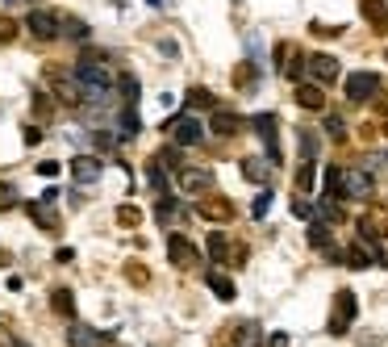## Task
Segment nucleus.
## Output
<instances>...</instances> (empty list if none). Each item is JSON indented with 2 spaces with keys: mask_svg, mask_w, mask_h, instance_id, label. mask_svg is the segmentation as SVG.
<instances>
[{
  "mask_svg": "<svg viewBox=\"0 0 388 347\" xmlns=\"http://www.w3.org/2000/svg\"><path fill=\"white\" fill-rule=\"evenodd\" d=\"M242 176H247L251 184H267V176H271V168H267V159H259V155H251V159H242Z\"/></svg>",
  "mask_w": 388,
  "mask_h": 347,
  "instance_id": "412c9836",
  "label": "nucleus"
},
{
  "mask_svg": "<svg viewBox=\"0 0 388 347\" xmlns=\"http://www.w3.org/2000/svg\"><path fill=\"white\" fill-rule=\"evenodd\" d=\"M293 214H297V218H313V214H317V205H309L305 197L297 192V201H293Z\"/></svg>",
  "mask_w": 388,
  "mask_h": 347,
  "instance_id": "4c0bfd02",
  "label": "nucleus"
},
{
  "mask_svg": "<svg viewBox=\"0 0 388 347\" xmlns=\"http://www.w3.org/2000/svg\"><path fill=\"white\" fill-rule=\"evenodd\" d=\"M297 142H301V159H317V134L313 130H301Z\"/></svg>",
  "mask_w": 388,
  "mask_h": 347,
  "instance_id": "c756f323",
  "label": "nucleus"
},
{
  "mask_svg": "<svg viewBox=\"0 0 388 347\" xmlns=\"http://www.w3.org/2000/svg\"><path fill=\"white\" fill-rule=\"evenodd\" d=\"M168 260H172L176 268H184V272L201 268V251H196V243H192L188 234H168Z\"/></svg>",
  "mask_w": 388,
  "mask_h": 347,
  "instance_id": "20e7f679",
  "label": "nucleus"
},
{
  "mask_svg": "<svg viewBox=\"0 0 388 347\" xmlns=\"http://www.w3.org/2000/svg\"><path fill=\"white\" fill-rule=\"evenodd\" d=\"M13 201H17V192H13L9 184H0V210H9Z\"/></svg>",
  "mask_w": 388,
  "mask_h": 347,
  "instance_id": "a19ab883",
  "label": "nucleus"
},
{
  "mask_svg": "<svg viewBox=\"0 0 388 347\" xmlns=\"http://www.w3.org/2000/svg\"><path fill=\"white\" fill-rule=\"evenodd\" d=\"M63 34H67V38H76V42H84V38H88V25H84V21H76V17H67V21H63Z\"/></svg>",
  "mask_w": 388,
  "mask_h": 347,
  "instance_id": "72a5a7b5",
  "label": "nucleus"
},
{
  "mask_svg": "<svg viewBox=\"0 0 388 347\" xmlns=\"http://www.w3.org/2000/svg\"><path fill=\"white\" fill-rule=\"evenodd\" d=\"M21 142H25V146H38V142H42V126H34V122H30V126L21 130Z\"/></svg>",
  "mask_w": 388,
  "mask_h": 347,
  "instance_id": "58836bf2",
  "label": "nucleus"
},
{
  "mask_svg": "<svg viewBox=\"0 0 388 347\" xmlns=\"http://www.w3.org/2000/svg\"><path fill=\"white\" fill-rule=\"evenodd\" d=\"M163 134H172L176 146H196L205 138V126L196 117H172V122H163Z\"/></svg>",
  "mask_w": 388,
  "mask_h": 347,
  "instance_id": "423d86ee",
  "label": "nucleus"
},
{
  "mask_svg": "<svg viewBox=\"0 0 388 347\" xmlns=\"http://www.w3.org/2000/svg\"><path fill=\"white\" fill-rule=\"evenodd\" d=\"M313 180H317V172H313V159H305V164L297 168V180H293V184H297V192L305 197V192H313Z\"/></svg>",
  "mask_w": 388,
  "mask_h": 347,
  "instance_id": "a878e982",
  "label": "nucleus"
},
{
  "mask_svg": "<svg viewBox=\"0 0 388 347\" xmlns=\"http://www.w3.org/2000/svg\"><path fill=\"white\" fill-rule=\"evenodd\" d=\"M67 168H71V180H76V184H96L100 172H104V164H100L96 155H76Z\"/></svg>",
  "mask_w": 388,
  "mask_h": 347,
  "instance_id": "9b49d317",
  "label": "nucleus"
},
{
  "mask_svg": "<svg viewBox=\"0 0 388 347\" xmlns=\"http://www.w3.org/2000/svg\"><path fill=\"white\" fill-rule=\"evenodd\" d=\"M309 76H313V84H334L339 80V59L334 55H309Z\"/></svg>",
  "mask_w": 388,
  "mask_h": 347,
  "instance_id": "4468645a",
  "label": "nucleus"
},
{
  "mask_svg": "<svg viewBox=\"0 0 388 347\" xmlns=\"http://www.w3.org/2000/svg\"><path fill=\"white\" fill-rule=\"evenodd\" d=\"M309 243L317 247V251H334V247H330V230H326L321 222H313V226H309Z\"/></svg>",
  "mask_w": 388,
  "mask_h": 347,
  "instance_id": "cd10ccee",
  "label": "nucleus"
},
{
  "mask_svg": "<svg viewBox=\"0 0 388 347\" xmlns=\"http://www.w3.org/2000/svg\"><path fill=\"white\" fill-rule=\"evenodd\" d=\"M180 188L205 192V188H213V172L209 168H180Z\"/></svg>",
  "mask_w": 388,
  "mask_h": 347,
  "instance_id": "a211bd4d",
  "label": "nucleus"
},
{
  "mask_svg": "<svg viewBox=\"0 0 388 347\" xmlns=\"http://www.w3.org/2000/svg\"><path fill=\"white\" fill-rule=\"evenodd\" d=\"M234 347H263L259 322H242V326H238V335H234Z\"/></svg>",
  "mask_w": 388,
  "mask_h": 347,
  "instance_id": "5701e85b",
  "label": "nucleus"
},
{
  "mask_svg": "<svg viewBox=\"0 0 388 347\" xmlns=\"http://www.w3.org/2000/svg\"><path fill=\"white\" fill-rule=\"evenodd\" d=\"M255 80H259V71H255V63H242V67L234 71V88H255Z\"/></svg>",
  "mask_w": 388,
  "mask_h": 347,
  "instance_id": "7c9ffc66",
  "label": "nucleus"
},
{
  "mask_svg": "<svg viewBox=\"0 0 388 347\" xmlns=\"http://www.w3.org/2000/svg\"><path fill=\"white\" fill-rule=\"evenodd\" d=\"M126 280H130V284H138V289H146V284H150L146 264H126Z\"/></svg>",
  "mask_w": 388,
  "mask_h": 347,
  "instance_id": "2f4dec72",
  "label": "nucleus"
},
{
  "mask_svg": "<svg viewBox=\"0 0 388 347\" xmlns=\"http://www.w3.org/2000/svg\"><path fill=\"white\" fill-rule=\"evenodd\" d=\"M384 59H388V51H384Z\"/></svg>",
  "mask_w": 388,
  "mask_h": 347,
  "instance_id": "a18cd8bd",
  "label": "nucleus"
},
{
  "mask_svg": "<svg viewBox=\"0 0 388 347\" xmlns=\"http://www.w3.org/2000/svg\"><path fill=\"white\" fill-rule=\"evenodd\" d=\"M96 138V151H113V138H109V134H92Z\"/></svg>",
  "mask_w": 388,
  "mask_h": 347,
  "instance_id": "37998d69",
  "label": "nucleus"
},
{
  "mask_svg": "<svg viewBox=\"0 0 388 347\" xmlns=\"http://www.w3.org/2000/svg\"><path fill=\"white\" fill-rule=\"evenodd\" d=\"M334 201H339V197H321V201H317V214H321L326 222H343V210H339Z\"/></svg>",
  "mask_w": 388,
  "mask_h": 347,
  "instance_id": "c85d7f7f",
  "label": "nucleus"
},
{
  "mask_svg": "<svg viewBox=\"0 0 388 347\" xmlns=\"http://www.w3.org/2000/svg\"><path fill=\"white\" fill-rule=\"evenodd\" d=\"M347 201H367L372 197V176L363 168H347V188H343Z\"/></svg>",
  "mask_w": 388,
  "mask_h": 347,
  "instance_id": "ddd939ff",
  "label": "nucleus"
},
{
  "mask_svg": "<svg viewBox=\"0 0 388 347\" xmlns=\"http://www.w3.org/2000/svg\"><path fill=\"white\" fill-rule=\"evenodd\" d=\"M205 284L221 297V302H234V280H230V276H221V272H205Z\"/></svg>",
  "mask_w": 388,
  "mask_h": 347,
  "instance_id": "4be33fe9",
  "label": "nucleus"
},
{
  "mask_svg": "<svg viewBox=\"0 0 388 347\" xmlns=\"http://www.w3.org/2000/svg\"><path fill=\"white\" fill-rule=\"evenodd\" d=\"M34 113H38V117H50V113H54V101H50L46 92H34Z\"/></svg>",
  "mask_w": 388,
  "mask_h": 347,
  "instance_id": "f704fd0d",
  "label": "nucleus"
},
{
  "mask_svg": "<svg viewBox=\"0 0 388 347\" xmlns=\"http://www.w3.org/2000/svg\"><path fill=\"white\" fill-rule=\"evenodd\" d=\"M267 210H271V192H259L255 205H251V214H255V218H267Z\"/></svg>",
  "mask_w": 388,
  "mask_h": 347,
  "instance_id": "e433bc0d",
  "label": "nucleus"
},
{
  "mask_svg": "<svg viewBox=\"0 0 388 347\" xmlns=\"http://www.w3.org/2000/svg\"><path fill=\"white\" fill-rule=\"evenodd\" d=\"M25 30H30L38 42H54V38L63 34V21L54 17V13H46V9H34V13L25 17Z\"/></svg>",
  "mask_w": 388,
  "mask_h": 347,
  "instance_id": "0eeeda50",
  "label": "nucleus"
},
{
  "mask_svg": "<svg viewBox=\"0 0 388 347\" xmlns=\"http://www.w3.org/2000/svg\"><path fill=\"white\" fill-rule=\"evenodd\" d=\"M76 80H80V88H84V101L88 105H109L113 101V92H109V84H113V71L104 67V55H84L80 59V67H76Z\"/></svg>",
  "mask_w": 388,
  "mask_h": 347,
  "instance_id": "f257e3e1",
  "label": "nucleus"
},
{
  "mask_svg": "<svg viewBox=\"0 0 388 347\" xmlns=\"http://www.w3.org/2000/svg\"><path fill=\"white\" fill-rule=\"evenodd\" d=\"M188 109H209L213 113V92L209 88H188Z\"/></svg>",
  "mask_w": 388,
  "mask_h": 347,
  "instance_id": "bb28decb",
  "label": "nucleus"
},
{
  "mask_svg": "<svg viewBox=\"0 0 388 347\" xmlns=\"http://www.w3.org/2000/svg\"><path fill=\"white\" fill-rule=\"evenodd\" d=\"M347 188V168H326V197H343Z\"/></svg>",
  "mask_w": 388,
  "mask_h": 347,
  "instance_id": "393cba45",
  "label": "nucleus"
},
{
  "mask_svg": "<svg viewBox=\"0 0 388 347\" xmlns=\"http://www.w3.org/2000/svg\"><path fill=\"white\" fill-rule=\"evenodd\" d=\"M359 234H363V243L388 238V205H372V210L359 218Z\"/></svg>",
  "mask_w": 388,
  "mask_h": 347,
  "instance_id": "1a4fd4ad",
  "label": "nucleus"
},
{
  "mask_svg": "<svg viewBox=\"0 0 388 347\" xmlns=\"http://www.w3.org/2000/svg\"><path fill=\"white\" fill-rule=\"evenodd\" d=\"M326 134L334 138V142H343V138H347V126H343V117H326Z\"/></svg>",
  "mask_w": 388,
  "mask_h": 347,
  "instance_id": "c9c22d12",
  "label": "nucleus"
},
{
  "mask_svg": "<svg viewBox=\"0 0 388 347\" xmlns=\"http://www.w3.org/2000/svg\"><path fill=\"white\" fill-rule=\"evenodd\" d=\"M209 256L217 260V264H226V260H247V247H238V251H234V247H230V238L226 234H209Z\"/></svg>",
  "mask_w": 388,
  "mask_h": 347,
  "instance_id": "dca6fc26",
  "label": "nucleus"
},
{
  "mask_svg": "<svg viewBox=\"0 0 388 347\" xmlns=\"http://www.w3.org/2000/svg\"><path fill=\"white\" fill-rule=\"evenodd\" d=\"M267 343H271V347H288V335H284V331H275V335H271Z\"/></svg>",
  "mask_w": 388,
  "mask_h": 347,
  "instance_id": "c03bdc74",
  "label": "nucleus"
},
{
  "mask_svg": "<svg viewBox=\"0 0 388 347\" xmlns=\"http://www.w3.org/2000/svg\"><path fill=\"white\" fill-rule=\"evenodd\" d=\"M251 126L259 130V138L267 142V159L271 164H280V138H275V130H280V122H275V113H255Z\"/></svg>",
  "mask_w": 388,
  "mask_h": 347,
  "instance_id": "9d476101",
  "label": "nucleus"
},
{
  "mask_svg": "<svg viewBox=\"0 0 388 347\" xmlns=\"http://www.w3.org/2000/svg\"><path fill=\"white\" fill-rule=\"evenodd\" d=\"M117 92H122V105H138V92H142V88H138V80H134L130 71H122V76H117Z\"/></svg>",
  "mask_w": 388,
  "mask_h": 347,
  "instance_id": "b1692460",
  "label": "nucleus"
},
{
  "mask_svg": "<svg viewBox=\"0 0 388 347\" xmlns=\"http://www.w3.org/2000/svg\"><path fill=\"white\" fill-rule=\"evenodd\" d=\"M138 222H142V210H138V205H122V210H117V226L130 230V226H138Z\"/></svg>",
  "mask_w": 388,
  "mask_h": 347,
  "instance_id": "473e14b6",
  "label": "nucleus"
},
{
  "mask_svg": "<svg viewBox=\"0 0 388 347\" xmlns=\"http://www.w3.org/2000/svg\"><path fill=\"white\" fill-rule=\"evenodd\" d=\"M376 92H380V76H376V71H351V76H347V101H351V105L372 101Z\"/></svg>",
  "mask_w": 388,
  "mask_h": 347,
  "instance_id": "39448f33",
  "label": "nucleus"
},
{
  "mask_svg": "<svg viewBox=\"0 0 388 347\" xmlns=\"http://www.w3.org/2000/svg\"><path fill=\"white\" fill-rule=\"evenodd\" d=\"M38 176H46V180L59 176V164H54V159H42V164H38Z\"/></svg>",
  "mask_w": 388,
  "mask_h": 347,
  "instance_id": "79ce46f5",
  "label": "nucleus"
},
{
  "mask_svg": "<svg viewBox=\"0 0 388 347\" xmlns=\"http://www.w3.org/2000/svg\"><path fill=\"white\" fill-rule=\"evenodd\" d=\"M50 310L63 314V318H76V297H71V289H54L50 293Z\"/></svg>",
  "mask_w": 388,
  "mask_h": 347,
  "instance_id": "6ab92c4d",
  "label": "nucleus"
},
{
  "mask_svg": "<svg viewBox=\"0 0 388 347\" xmlns=\"http://www.w3.org/2000/svg\"><path fill=\"white\" fill-rule=\"evenodd\" d=\"M355 314H359L355 293H351V289H339V293H334V310H330V335H334V339H343V335L351 331Z\"/></svg>",
  "mask_w": 388,
  "mask_h": 347,
  "instance_id": "f03ea898",
  "label": "nucleus"
},
{
  "mask_svg": "<svg viewBox=\"0 0 388 347\" xmlns=\"http://www.w3.org/2000/svg\"><path fill=\"white\" fill-rule=\"evenodd\" d=\"M196 214L205 222H234V201L221 197V192H213V197H201V201H196Z\"/></svg>",
  "mask_w": 388,
  "mask_h": 347,
  "instance_id": "6e6552de",
  "label": "nucleus"
},
{
  "mask_svg": "<svg viewBox=\"0 0 388 347\" xmlns=\"http://www.w3.org/2000/svg\"><path fill=\"white\" fill-rule=\"evenodd\" d=\"M238 130H242V117H238V113H230V109H213V113H209V134L234 138Z\"/></svg>",
  "mask_w": 388,
  "mask_h": 347,
  "instance_id": "f8f14e48",
  "label": "nucleus"
},
{
  "mask_svg": "<svg viewBox=\"0 0 388 347\" xmlns=\"http://www.w3.org/2000/svg\"><path fill=\"white\" fill-rule=\"evenodd\" d=\"M17 38V21L13 17H0V42H13Z\"/></svg>",
  "mask_w": 388,
  "mask_h": 347,
  "instance_id": "ea45409f",
  "label": "nucleus"
},
{
  "mask_svg": "<svg viewBox=\"0 0 388 347\" xmlns=\"http://www.w3.org/2000/svg\"><path fill=\"white\" fill-rule=\"evenodd\" d=\"M359 13L376 34H388V5L384 0H359Z\"/></svg>",
  "mask_w": 388,
  "mask_h": 347,
  "instance_id": "2eb2a0df",
  "label": "nucleus"
},
{
  "mask_svg": "<svg viewBox=\"0 0 388 347\" xmlns=\"http://www.w3.org/2000/svg\"><path fill=\"white\" fill-rule=\"evenodd\" d=\"M117 138H134L138 130H142V117H138V109L134 105H122V117H117Z\"/></svg>",
  "mask_w": 388,
  "mask_h": 347,
  "instance_id": "aec40b11",
  "label": "nucleus"
},
{
  "mask_svg": "<svg viewBox=\"0 0 388 347\" xmlns=\"http://www.w3.org/2000/svg\"><path fill=\"white\" fill-rule=\"evenodd\" d=\"M297 105L309 109V113H321V109H326V92H321V84H297Z\"/></svg>",
  "mask_w": 388,
  "mask_h": 347,
  "instance_id": "f3484780",
  "label": "nucleus"
},
{
  "mask_svg": "<svg viewBox=\"0 0 388 347\" xmlns=\"http://www.w3.org/2000/svg\"><path fill=\"white\" fill-rule=\"evenodd\" d=\"M30 218H34V226H42L46 234H59L63 218H59V210H54V188H46L38 201H30Z\"/></svg>",
  "mask_w": 388,
  "mask_h": 347,
  "instance_id": "7ed1b4c3",
  "label": "nucleus"
}]
</instances>
